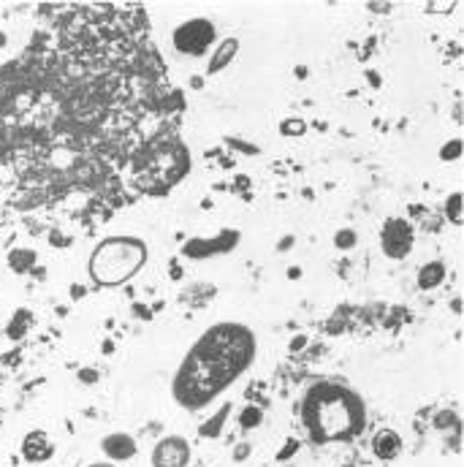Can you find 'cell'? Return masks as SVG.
I'll list each match as a JSON object with an SVG mask.
<instances>
[{"mask_svg": "<svg viewBox=\"0 0 464 467\" xmlns=\"http://www.w3.org/2000/svg\"><path fill=\"white\" fill-rule=\"evenodd\" d=\"M302 424L309 440L323 446L337 440H356L367 427V408L356 391L343 383H315L302 402Z\"/></svg>", "mask_w": 464, "mask_h": 467, "instance_id": "7a4b0ae2", "label": "cell"}, {"mask_svg": "<svg viewBox=\"0 0 464 467\" xmlns=\"http://www.w3.org/2000/svg\"><path fill=\"white\" fill-rule=\"evenodd\" d=\"M93 467H114V465H93Z\"/></svg>", "mask_w": 464, "mask_h": 467, "instance_id": "cb8c5ba5", "label": "cell"}, {"mask_svg": "<svg viewBox=\"0 0 464 467\" xmlns=\"http://www.w3.org/2000/svg\"><path fill=\"white\" fill-rule=\"evenodd\" d=\"M459 155H462V141H456V138H453V141L448 144L446 150L440 153V158H443V160H453V158H459Z\"/></svg>", "mask_w": 464, "mask_h": 467, "instance_id": "ac0fdd59", "label": "cell"}, {"mask_svg": "<svg viewBox=\"0 0 464 467\" xmlns=\"http://www.w3.org/2000/svg\"><path fill=\"white\" fill-rule=\"evenodd\" d=\"M334 244H337L340 250L353 247V244H356V234H353V228H345V231H340V234L334 237Z\"/></svg>", "mask_w": 464, "mask_h": 467, "instance_id": "e0dca14e", "label": "cell"}, {"mask_svg": "<svg viewBox=\"0 0 464 467\" xmlns=\"http://www.w3.org/2000/svg\"><path fill=\"white\" fill-rule=\"evenodd\" d=\"M237 49H239V41L237 38H225L223 44L218 47V52L212 54V60H209V73H218L220 69H225L231 63V57L237 54Z\"/></svg>", "mask_w": 464, "mask_h": 467, "instance_id": "8fae6325", "label": "cell"}, {"mask_svg": "<svg viewBox=\"0 0 464 467\" xmlns=\"http://www.w3.org/2000/svg\"><path fill=\"white\" fill-rule=\"evenodd\" d=\"M446 212H448V220L451 223H462V193H453L451 199H448L446 204Z\"/></svg>", "mask_w": 464, "mask_h": 467, "instance_id": "5bb4252c", "label": "cell"}, {"mask_svg": "<svg viewBox=\"0 0 464 467\" xmlns=\"http://www.w3.org/2000/svg\"><path fill=\"white\" fill-rule=\"evenodd\" d=\"M239 242V234H234V231H228V234H220L218 240H212V242H188L185 244V256H209V253H220V250H228V247H234V244Z\"/></svg>", "mask_w": 464, "mask_h": 467, "instance_id": "9c48e42d", "label": "cell"}, {"mask_svg": "<svg viewBox=\"0 0 464 467\" xmlns=\"http://www.w3.org/2000/svg\"><path fill=\"white\" fill-rule=\"evenodd\" d=\"M190 446L185 437H163L153 451V467H188Z\"/></svg>", "mask_w": 464, "mask_h": 467, "instance_id": "8992f818", "label": "cell"}, {"mask_svg": "<svg viewBox=\"0 0 464 467\" xmlns=\"http://www.w3.org/2000/svg\"><path fill=\"white\" fill-rule=\"evenodd\" d=\"M304 343H307V340H304V337H299V340H293V345H291V348H293V350H299V348L304 345Z\"/></svg>", "mask_w": 464, "mask_h": 467, "instance_id": "7402d4cb", "label": "cell"}, {"mask_svg": "<svg viewBox=\"0 0 464 467\" xmlns=\"http://www.w3.org/2000/svg\"><path fill=\"white\" fill-rule=\"evenodd\" d=\"M372 451H375L378 459L391 462V459L399 456V451H402V437H399L394 430H380V432H375V437H372Z\"/></svg>", "mask_w": 464, "mask_h": 467, "instance_id": "ba28073f", "label": "cell"}, {"mask_svg": "<svg viewBox=\"0 0 464 467\" xmlns=\"http://www.w3.org/2000/svg\"><path fill=\"white\" fill-rule=\"evenodd\" d=\"M282 134H304V122L302 120L282 122Z\"/></svg>", "mask_w": 464, "mask_h": 467, "instance_id": "d6986e66", "label": "cell"}, {"mask_svg": "<svg viewBox=\"0 0 464 467\" xmlns=\"http://www.w3.org/2000/svg\"><path fill=\"white\" fill-rule=\"evenodd\" d=\"M147 261V244L136 237H112L98 244L90 259V275L98 285H120Z\"/></svg>", "mask_w": 464, "mask_h": 467, "instance_id": "3957f363", "label": "cell"}, {"mask_svg": "<svg viewBox=\"0 0 464 467\" xmlns=\"http://www.w3.org/2000/svg\"><path fill=\"white\" fill-rule=\"evenodd\" d=\"M212 41H215V25L209 19H190V22L179 25L174 30V47H177V52L188 54V57L204 54Z\"/></svg>", "mask_w": 464, "mask_h": 467, "instance_id": "277c9868", "label": "cell"}, {"mask_svg": "<svg viewBox=\"0 0 464 467\" xmlns=\"http://www.w3.org/2000/svg\"><path fill=\"white\" fill-rule=\"evenodd\" d=\"M285 446H288V449H282V451H280V454H277V459H280V462H282V459H288V456H291L293 451H296V446H299V443H296V440H288Z\"/></svg>", "mask_w": 464, "mask_h": 467, "instance_id": "ffe728a7", "label": "cell"}, {"mask_svg": "<svg viewBox=\"0 0 464 467\" xmlns=\"http://www.w3.org/2000/svg\"><path fill=\"white\" fill-rule=\"evenodd\" d=\"M228 413H231V405L225 402L223 408H220V410H218V413L212 415V418L206 421L204 427H201V435H204V437H218V435H220V430H223V424H225V418H228Z\"/></svg>", "mask_w": 464, "mask_h": 467, "instance_id": "4fadbf2b", "label": "cell"}, {"mask_svg": "<svg viewBox=\"0 0 464 467\" xmlns=\"http://www.w3.org/2000/svg\"><path fill=\"white\" fill-rule=\"evenodd\" d=\"M291 244H293V237H288V240L280 242V250H285V247H291Z\"/></svg>", "mask_w": 464, "mask_h": 467, "instance_id": "603a6c76", "label": "cell"}, {"mask_svg": "<svg viewBox=\"0 0 464 467\" xmlns=\"http://www.w3.org/2000/svg\"><path fill=\"white\" fill-rule=\"evenodd\" d=\"M412 225L402 218H391L386 220V228H383V250L388 259H408L412 250Z\"/></svg>", "mask_w": 464, "mask_h": 467, "instance_id": "5b68a950", "label": "cell"}, {"mask_svg": "<svg viewBox=\"0 0 464 467\" xmlns=\"http://www.w3.org/2000/svg\"><path fill=\"white\" fill-rule=\"evenodd\" d=\"M103 454L114 462H125L131 456H136V440L125 432H114L103 437Z\"/></svg>", "mask_w": 464, "mask_h": 467, "instance_id": "52a82bcc", "label": "cell"}, {"mask_svg": "<svg viewBox=\"0 0 464 467\" xmlns=\"http://www.w3.org/2000/svg\"><path fill=\"white\" fill-rule=\"evenodd\" d=\"M79 378H82L85 383H95L98 381V372H95V370H82V372H79Z\"/></svg>", "mask_w": 464, "mask_h": 467, "instance_id": "44dd1931", "label": "cell"}, {"mask_svg": "<svg viewBox=\"0 0 464 467\" xmlns=\"http://www.w3.org/2000/svg\"><path fill=\"white\" fill-rule=\"evenodd\" d=\"M256 359V337L242 324H218L190 348L185 362L174 378V399L188 408L198 410L209 405L220 391Z\"/></svg>", "mask_w": 464, "mask_h": 467, "instance_id": "6da1fadb", "label": "cell"}, {"mask_svg": "<svg viewBox=\"0 0 464 467\" xmlns=\"http://www.w3.org/2000/svg\"><path fill=\"white\" fill-rule=\"evenodd\" d=\"M8 261H11V266H14L17 272H25V269L35 261V256L33 253H11V259Z\"/></svg>", "mask_w": 464, "mask_h": 467, "instance_id": "2e32d148", "label": "cell"}, {"mask_svg": "<svg viewBox=\"0 0 464 467\" xmlns=\"http://www.w3.org/2000/svg\"><path fill=\"white\" fill-rule=\"evenodd\" d=\"M261 418H263L261 408H244V410H242V427L253 430V427H258V424H261Z\"/></svg>", "mask_w": 464, "mask_h": 467, "instance_id": "9a60e30c", "label": "cell"}, {"mask_svg": "<svg viewBox=\"0 0 464 467\" xmlns=\"http://www.w3.org/2000/svg\"><path fill=\"white\" fill-rule=\"evenodd\" d=\"M52 440H47V435L35 432L30 435L28 440H25V446H22V454L28 456V459H33V462H44V459H49L52 456Z\"/></svg>", "mask_w": 464, "mask_h": 467, "instance_id": "30bf717a", "label": "cell"}, {"mask_svg": "<svg viewBox=\"0 0 464 467\" xmlns=\"http://www.w3.org/2000/svg\"><path fill=\"white\" fill-rule=\"evenodd\" d=\"M443 277H446V266H443L440 261H432V264H427V266L418 272V285H421L424 291H432V288H437V285L443 283Z\"/></svg>", "mask_w": 464, "mask_h": 467, "instance_id": "7c38bea8", "label": "cell"}]
</instances>
